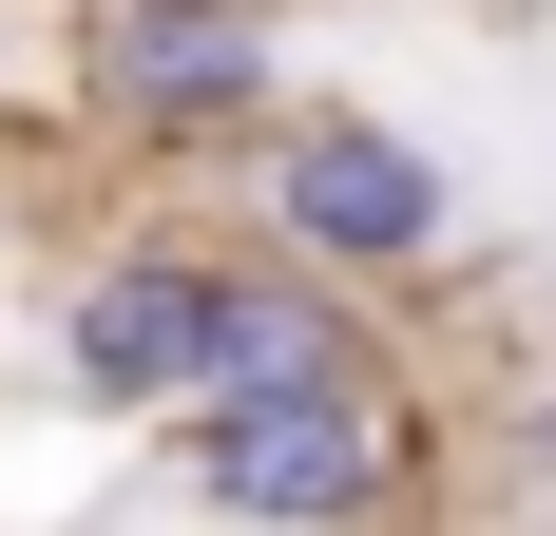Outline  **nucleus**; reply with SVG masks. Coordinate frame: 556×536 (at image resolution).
Listing matches in <instances>:
<instances>
[{
  "instance_id": "1",
  "label": "nucleus",
  "mask_w": 556,
  "mask_h": 536,
  "mask_svg": "<svg viewBox=\"0 0 556 536\" xmlns=\"http://www.w3.org/2000/svg\"><path fill=\"white\" fill-rule=\"evenodd\" d=\"M173 460L212 498L230 536H384L403 480H422V441H403V383L345 365V383H212V403H173Z\"/></svg>"
},
{
  "instance_id": "5",
  "label": "nucleus",
  "mask_w": 556,
  "mask_h": 536,
  "mask_svg": "<svg viewBox=\"0 0 556 536\" xmlns=\"http://www.w3.org/2000/svg\"><path fill=\"white\" fill-rule=\"evenodd\" d=\"M518 480L556 498V365H538V403H518Z\"/></svg>"
},
{
  "instance_id": "2",
  "label": "nucleus",
  "mask_w": 556,
  "mask_h": 536,
  "mask_svg": "<svg viewBox=\"0 0 556 536\" xmlns=\"http://www.w3.org/2000/svg\"><path fill=\"white\" fill-rule=\"evenodd\" d=\"M442 230H460V192L403 115H288L269 135V250L345 268V288H403V268H442Z\"/></svg>"
},
{
  "instance_id": "4",
  "label": "nucleus",
  "mask_w": 556,
  "mask_h": 536,
  "mask_svg": "<svg viewBox=\"0 0 556 536\" xmlns=\"http://www.w3.org/2000/svg\"><path fill=\"white\" fill-rule=\"evenodd\" d=\"M212 268L230 250H97L77 288H58V383L115 403V422L192 403V383H212Z\"/></svg>"
},
{
  "instance_id": "3",
  "label": "nucleus",
  "mask_w": 556,
  "mask_h": 536,
  "mask_svg": "<svg viewBox=\"0 0 556 536\" xmlns=\"http://www.w3.org/2000/svg\"><path fill=\"white\" fill-rule=\"evenodd\" d=\"M77 97L115 135H154V154H212L230 115H269V0H97Z\"/></svg>"
}]
</instances>
